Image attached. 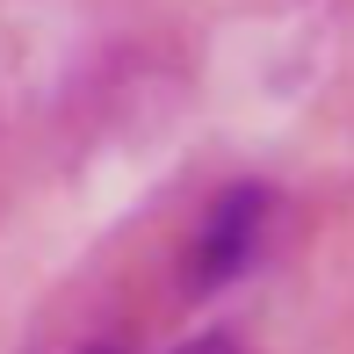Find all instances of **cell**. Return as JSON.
I'll list each match as a JSON object with an SVG mask.
<instances>
[{
	"label": "cell",
	"mask_w": 354,
	"mask_h": 354,
	"mask_svg": "<svg viewBox=\"0 0 354 354\" xmlns=\"http://www.w3.org/2000/svg\"><path fill=\"white\" fill-rule=\"evenodd\" d=\"M87 354H116V347H87Z\"/></svg>",
	"instance_id": "3"
},
{
	"label": "cell",
	"mask_w": 354,
	"mask_h": 354,
	"mask_svg": "<svg viewBox=\"0 0 354 354\" xmlns=\"http://www.w3.org/2000/svg\"><path fill=\"white\" fill-rule=\"evenodd\" d=\"M181 354H239V340H196V347H181Z\"/></svg>",
	"instance_id": "2"
},
{
	"label": "cell",
	"mask_w": 354,
	"mask_h": 354,
	"mask_svg": "<svg viewBox=\"0 0 354 354\" xmlns=\"http://www.w3.org/2000/svg\"><path fill=\"white\" fill-rule=\"evenodd\" d=\"M268 217H275V203H268V188H224V203L210 217H203L196 232V253H188V289L196 297H210V289L239 282L253 268V253L268 246Z\"/></svg>",
	"instance_id": "1"
}]
</instances>
